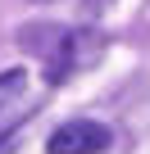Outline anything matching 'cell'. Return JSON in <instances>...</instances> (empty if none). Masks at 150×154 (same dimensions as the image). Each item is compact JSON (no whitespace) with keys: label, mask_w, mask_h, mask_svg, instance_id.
<instances>
[{"label":"cell","mask_w":150,"mask_h":154,"mask_svg":"<svg viewBox=\"0 0 150 154\" xmlns=\"http://www.w3.org/2000/svg\"><path fill=\"white\" fill-rule=\"evenodd\" d=\"M18 45L46 59V82H50V86H64V82L82 77L87 68H96V63L105 59L109 36H105L100 27H68V32H64V27L37 23V27H27V32L18 36Z\"/></svg>","instance_id":"1"},{"label":"cell","mask_w":150,"mask_h":154,"mask_svg":"<svg viewBox=\"0 0 150 154\" xmlns=\"http://www.w3.org/2000/svg\"><path fill=\"white\" fill-rule=\"evenodd\" d=\"M114 145V131L105 122H91V118H78V122H64L50 131L46 140V154H105Z\"/></svg>","instance_id":"2"},{"label":"cell","mask_w":150,"mask_h":154,"mask_svg":"<svg viewBox=\"0 0 150 154\" xmlns=\"http://www.w3.org/2000/svg\"><path fill=\"white\" fill-rule=\"evenodd\" d=\"M23 86H27V68H9V72H0V109H5Z\"/></svg>","instance_id":"3"},{"label":"cell","mask_w":150,"mask_h":154,"mask_svg":"<svg viewBox=\"0 0 150 154\" xmlns=\"http://www.w3.org/2000/svg\"><path fill=\"white\" fill-rule=\"evenodd\" d=\"M14 140H18V127H9V131H0V154H9V149H14Z\"/></svg>","instance_id":"4"},{"label":"cell","mask_w":150,"mask_h":154,"mask_svg":"<svg viewBox=\"0 0 150 154\" xmlns=\"http://www.w3.org/2000/svg\"><path fill=\"white\" fill-rule=\"evenodd\" d=\"M105 5H114V0H91V5H87V14H100Z\"/></svg>","instance_id":"5"}]
</instances>
